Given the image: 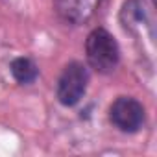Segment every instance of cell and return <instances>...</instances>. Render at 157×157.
Here are the masks:
<instances>
[{"label":"cell","instance_id":"obj_1","mask_svg":"<svg viewBox=\"0 0 157 157\" xmlns=\"http://www.w3.org/2000/svg\"><path fill=\"white\" fill-rule=\"evenodd\" d=\"M85 50H87V61L94 70L102 74L115 70L118 63V44L107 30L104 28L93 30L87 37Z\"/></svg>","mask_w":157,"mask_h":157},{"label":"cell","instance_id":"obj_2","mask_svg":"<svg viewBox=\"0 0 157 157\" xmlns=\"http://www.w3.org/2000/svg\"><path fill=\"white\" fill-rule=\"evenodd\" d=\"M89 82L87 68L82 63H68L57 80V98L63 105H74L85 94Z\"/></svg>","mask_w":157,"mask_h":157},{"label":"cell","instance_id":"obj_3","mask_svg":"<svg viewBox=\"0 0 157 157\" xmlns=\"http://www.w3.org/2000/svg\"><path fill=\"white\" fill-rule=\"evenodd\" d=\"M111 122L124 133L137 131L144 122V107L129 96H120L113 102L109 109Z\"/></svg>","mask_w":157,"mask_h":157},{"label":"cell","instance_id":"obj_4","mask_svg":"<svg viewBox=\"0 0 157 157\" xmlns=\"http://www.w3.org/2000/svg\"><path fill=\"white\" fill-rule=\"evenodd\" d=\"M54 4L57 13L67 22L82 24L93 17L100 0H54Z\"/></svg>","mask_w":157,"mask_h":157},{"label":"cell","instance_id":"obj_5","mask_svg":"<svg viewBox=\"0 0 157 157\" xmlns=\"http://www.w3.org/2000/svg\"><path fill=\"white\" fill-rule=\"evenodd\" d=\"M11 74L19 83H32V82H35L39 70H37V67H35V63L32 59L17 57L11 63Z\"/></svg>","mask_w":157,"mask_h":157}]
</instances>
